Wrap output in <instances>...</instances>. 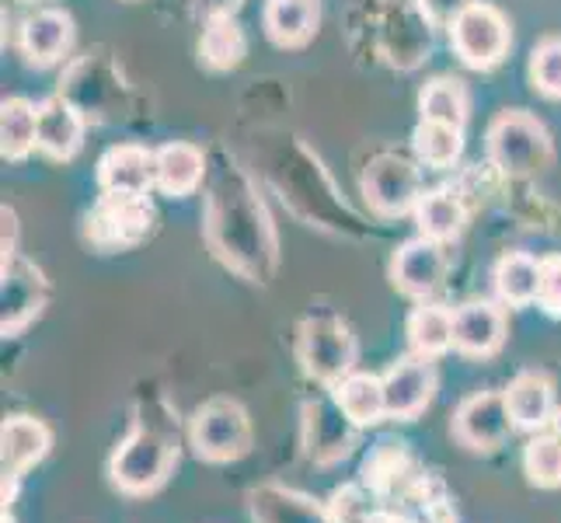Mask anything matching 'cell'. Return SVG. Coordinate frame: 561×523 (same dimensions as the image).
Segmentation results:
<instances>
[{
  "instance_id": "obj_1",
  "label": "cell",
  "mask_w": 561,
  "mask_h": 523,
  "mask_svg": "<svg viewBox=\"0 0 561 523\" xmlns=\"http://www.w3.org/2000/svg\"><path fill=\"white\" fill-rule=\"evenodd\" d=\"M179 468V433L168 419H133L108 457V481L123 496H153Z\"/></svg>"
},
{
  "instance_id": "obj_2",
  "label": "cell",
  "mask_w": 561,
  "mask_h": 523,
  "mask_svg": "<svg viewBox=\"0 0 561 523\" xmlns=\"http://www.w3.org/2000/svg\"><path fill=\"white\" fill-rule=\"evenodd\" d=\"M485 154L506 179H530L551 164V133L524 109L499 112L485 133Z\"/></svg>"
},
{
  "instance_id": "obj_3",
  "label": "cell",
  "mask_w": 561,
  "mask_h": 523,
  "mask_svg": "<svg viewBox=\"0 0 561 523\" xmlns=\"http://www.w3.org/2000/svg\"><path fill=\"white\" fill-rule=\"evenodd\" d=\"M356 336L353 328L345 325L332 311H318L307 315L297 328V363L307 380H314L321 387H332L350 377L356 371Z\"/></svg>"
},
{
  "instance_id": "obj_4",
  "label": "cell",
  "mask_w": 561,
  "mask_h": 523,
  "mask_svg": "<svg viewBox=\"0 0 561 523\" xmlns=\"http://www.w3.org/2000/svg\"><path fill=\"white\" fill-rule=\"evenodd\" d=\"M185 440L199 461L230 464L248 457L255 447V425L238 398H209L188 416Z\"/></svg>"
},
{
  "instance_id": "obj_5",
  "label": "cell",
  "mask_w": 561,
  "mask_h": 523,
  "mask_svg": "<svg viewBox=\"0 0 561 523\" xmlns=\"http://www.w3.org/2000/svg\"><path fill=\"white\" fill-rule=\"evenodd\" d=\"M447 32H450V49L460 56V64L471 70H495L506 60V53L513 46L506 14L485 4V0L471 4Z\"/></svg>"
},
{
  "instance_id": "obj_6",
  "label": "cell",
  "mask_w": 561,
  "mask_h": 523,
  "mask_svg": "<svg viewBox=\"0 0 561 523\" xmlns=\"http://www.w3.org/2000/svg\"><path fill=\"white\" fill-rule=\"evenodd\" d=\"M153 230V206L147 196H112L102 192V200L84 220V235L99 251H126L150 238Z\"/></svg>"
},
{
  "instance_id": "obj_7",
  "label": "cell",
  "mask_w": 561,
  "mask_h": 523,
  "mask_svg": "<svg viewBox=\"0 0 561 523\" xmlns=\"http://www.w3.org/2000/svg\"><path fill=\"white\" fill-rule=\"evenodd\" d=\"M430 475L419 464V457L409 451L404 440H380L370 447V454L363 457L359 468V486L370 492L377 502H409L415 496V489L422 486V478Z\"/></svg>"
},
{
  "instance_id": "obj_8",
  "label": "cell",
  "mask_w": 561,
  "mask_h": 523,
  "mask_svg": "<svg viewBox=\"0 0 561 523\" xmlns=\"http://www.w3.org/2000/svg\"><path fill=\"white\" fill-rule=\"evenodd\" d=\"M450 433L463 451L471 454H495L506 447V440L516 433L506 391H474L454 412Z\"/></svg>"
},
{
  "instance_id": "obj_9",
  "label": "cell",
  "mask_w": 561,
  "mask_h": 523,
  "mask_svg": "<svg viewBox=\"0 0 561 523\" xmlns=\"http://www.w3.org/2000/svg\"><path fill=\"white\" fill-rule=\"evenodd\" d=\"M363 200L377 217L394 220L404 213H415V203L422 200V174L409 158H398V154H380L370 164H366L363 179Z\"/></svg>"
},
{
  "instance_id": "obj_10",
  "label": "cell",
  "mask_w": 561,
  "mask_h": 523,
  "mask_svg": "<svg viewBox=\"0 0 561 523\" xmlns=\"http://www.w3.org/2000/svg\"><path fill=\"white\" fill-rule=\"evenodd\" d=\"M300 443H304V457L328 468V464H339L342 457H350L359 443V425L345 416L335 398H318L307 401L300 412Z\"/></svg>"
},
{
  "instance_id": "obj_11",
  "label": "cell",
  "mask_w": 561,
  "mask_h": 523,
  "mask_svg": "<svg viewBox=\"0 0 561 523\" xmlns=\"http://www.w3.org/2000/svg\"><path fill=\"white\" fill-rule=\"evenodd\" d=\"M450 273V251L443 241L415 235L391 255V283L412 300H433Z\"/></svg>"
},
{
  "instance_id": "obj_12",
  "label": "cell",
  "mask_w": 561,
  "mask_h": 523,
  "mask_svg": "<svg viewBox=\"0 0 561 523\" xmlns=\"http://www.w3.org/2000/svg\"><path fill=\"white\" fill-rule=\"evenodd\" d=\"M46 280H43V269L32 265L25 255H11L4 259V269H0V332L4 339H14L18 332L43 315L46 307Z\"/></svg>"
},
{
  "instance_id": "obj_13",
  "label": "cell",
  "mask_w": 561,
  "mask_h": 523,
  "mask_svg": "<svg viewBox=\"0 0 561 523\" xmlns=\"http://www.w3.org/2000/svg\"><path fill=\"white\" fill-rule=\"evenodd\" d=\"M53 451V430L35 416H8L0 425V468H4V510L35 464H43Z\"/></svg>"
},
{
  "instance_id": "obj_14",
  "label": "cell",
  "mask_w": 561,
  "mask_h": 523,
  "mask_svg": "<svg viewBox=\"0 0 561 523\" xmlns=\"http://www.w3.org/2000/svg\"><path fill=\"white\" fill-rule=\"evenodd\" d=\"M383 377V398H387V419L412 422L433 405L436 395V366L430 356H401L391 363Z\"/></svg>"
},
{
  "instance_id": "obj_15",
  "label": "cell",
  "mask_w": 561,
  "mask_h": 523,
  "mask_svg": "<svg viewBox=\"0 0 561 523\" xmlns=\"http://www.w3.org/2000/svg\"><path fill=\"white\" fill-rule=\"evenodd\" d=\"M99 185L112 196H150L158 189V154L140 144H115L99 161Z\"/></svg>"
},
{
  "instance_id": "obj_16",
  "label": "cell",
  "mask_w": 561,
  "mask_h": 523,
  "mask_svg": "<svg viewBox=\"0 0 561 523\" xmlns=\"http://www.w3.org/2000/svg\"><path fill=\"white\" fill-rule=\"evenodd\" d=\"M73 18L60 8H38L32 11L22 29H18V46H22V56L28 60V67H56L64 56L73 49Z\"/></svg>"
},
{
  "instance_id": "obj_17",
  "label": "cell",
  "mask_w": 561,
  "mask_h": 523,
  "mask_svg": "<svg viewBox=\"0 0 561 523\" xmlns=\"http://www.w3.org/2000/svg\"><path fill=\"white\" fill-rule=\"evenodd\" d=\"M506 345V311L492 300H468L454 311V349L460 356L489 360Z\"/></svg>"
},
{
  "instance_id": "obj_18",
  "label": "cell",
  "mask_w": 561,
  "mask_h": 523,
  "mask_svg": "<svg viewBox=\"0 0 561 523\" xmlns=\"http://www.w3.org/2000/svg\"><path fill=\"white\" fill-rule=\"evenodd\" d=\"M88 120L64 94H53L38 105V154H46L49 161H73L84 147Z\"/></svg>"
},
{
  "instance_id": "obj_19",
  "label": "cell",
  "mask_w": 561,
  "mask_h": 523,
  "mask_svg": "<svg viewBox=\"0 0 561 523\" xmlns=\"http://www.w3.org/2000/svg\"><path fill=\"white\" fill-rule=\"evenodd\" d=\"M248 513L251 523H335L328 513V502H318L279 481H265V486L248 492Z\"/></svg>"
},
{
  "instance_id": "obj_20",
  "label": "cell",
  "mask_w": 561,
  "mask_h": 523,
  "mask_svg": "<svg viewBox=\"0 0 561 523\" xmlns=\"http://www.w3.org/2000/svg\"><path fill=\"white\" fill-rule=\"evenodd\" d=\"M506 405H510V416L513 425L519 433H540L548 430L551 419H554V380L540 371H524L516 374L506 387Z\"/></svg>"
},
{
  "instance_id": "obj_21",
  "label": "cell",
  "mask_w": 561,
  "mask_h": 523,
  "mask_svg": "<svg viewBox=\"0 0 561 523\" xmlns=\"http://www.w3.org/2000/svg\"><path fill=\"white\" fill-rule=\"evenodd\" d=\"M321 25V4L318 0H265L262 8V29L268 43L279 49H300L314 38Z\"/></svg>"
},
{
  "instance_id": "obj_22",
  "label": "cell",
  "mask_w": 561,
  "mask_h": 523,
  "mask_svg": "<svg viewBox=\"0 0 561 523\" xmlns=\"http://www.w3.org/2000/svg\"><path fill=\"white\" fill-rule=\"evenodd\" d=\"M153 154H158V189L164 196H192L203 185L206 154L196 144L171 140Z\"/></svg>"
},
{
  "instance_id": "obj_23",
  "label": "cell",
  "mask_w": 561,
  "mask_h": 523,
  "mask_svg": "<svg viewBox=\"0 0 561 523\" xmlns=\"http://www.w3.org/2000/svg\"><path fill=\"white\" fill-rule=\"evenodd\" d=\"M332 398H335L339 409L359 425V430L387 419V398H383V377L380 374L353 371L350 377H342L332 387Z\"/></svg>"
},
{
  "instance_id": "obj_24",
  "label": "cell",
  "mask_w": 561,
  "mask_h": 523,
  "mask_svg": "<svg viewBox=\"0 0 561 523\" xmlns=\"http://www.w3.org/2000/svg\"><path fill=\"white\" fill-rule=\"evenodd\" d=\"M415 227L419 235L433 238V241H457L468 227V209L454 196L450 189H430L422 192V200L415 203Z\"/></svg>"
},
{
  "instance_id": "obj_25",
  "label": "cell",
  "mask_w": 561,
  "mask_h": 523,
  "mask_svg": "<svg viewBox=\"0 0 561 523\" xmlns=\"http://www.w3.org/2000/svg\"><path fill=\"white\" fill-rule=\"evenodd\" d=\"M404 332H409L412 353L436 360L454 349V311L436 300H419V307H412Z\"/></svg>"
},
{
  "instance_id": "obj_26",
  "label": "cell",
  "mask_w": 561,
  "mask_h": 523,
  "mask_svg": "<svg viewBox=\"0 0 561 523\" xmlns=\"http://www.w3.org/2000/svg\"><path fill=\"white\" fill-rule=\"evenodd\" d=\"M492 283L502 304L527 307L537 300L540 289V259L527 255V251H506L492 269Z\"/></svg>"
},
{
  "instance_id": "obj_27",
  "label": "cell",
  "mask_w": 561,
  "mask_h": 523,
  "mask_svg": "<svg viewBox=\"0 0 561 523\" xmlns=\"http://www.w3.org/2000/svg\"><path fill=\"white\" fill-rule=\"evenodd\" d=\"M248 53V38L238 25L234 14H224V18H206L203 25V38H199V60L209 70H234Z\"/></svg>"
},
{
  "instance_id": "obj_28",
  "label": "cell",
  "mask_w": 561,
  "mask_h": 523,
  "mask_svg": "<svg viewBox=\"0 0 561 523\" xmlns=\"http://www.w3.org/2000/svg\"><path fill=\"white\" fill-rule=\"evenodd\" d=\"M0 150L4 161H25L38 150V105L28 99H8L0 105Z\"/></svg>"
},
{
  "instance_id": "obj_29",
  "label": "cell",
  "mask_w": 561,
  "mask_h": 523,
  "mask_svg": "<svg viewBox=\"0 0 561 523\" xmlns=\"http://www.w3.org/2000/svg\"><path fill=\"white\" fill-rule=\"evenodd\" d=\"M468 112H471L468 88H463V81H457V77H433V81L419 91V120L468 126Z\"/></svg>"
},
{
  "instance_id": "obj_30",
  "label": "cell",
  "mask_w": 561,
  "mask_h": 523,
  "mask_svg": "<svg viewBox=\"0 0 561 523\" xmlns=\"http://www.w3.org/2000/svg\"><path fill=\"white\" fill-rule=\"evenodd\" d=\"M412 150L425 168H454L463 154V126L419 120V126L412 129Z\"/></svg>"
},
{
  "instance_id": "obj_31",
  "label": "cell",
  "mask_w": 561,
  "mask_h": 523,
  "mask_svg": "<svg viewBox=\"0 0 561 523\" xmlns=\"http://www.w3.org/2000/svg\"><path fill=\"white\" fill-rule=\"evenodd\" d=\"M524 475L534 489H561V440L551 430L530 433L524 447Z\"/></svg>"
},
{
  "instance_id": "obj_32",
  "label": "cell",
  "mask_w": 561,
  "mask_h": 523,
  "mask_svg": "<svg viewBox=\"0 0 561 523\" xmlns=\"http://www.w3.org/2000/svg\"><path fill=\"white\" fill-rule=\"evenodd\" d=\"M530 84L537 94L561 102V38H540L530 53Z\"/></svg>"
},
{
  "instance_id": "obj_33",
  "label": "cell",
  "mask_w": 561,
  "mask_h": 523,
  "mask_svg": "<svg viewBox=\"0 0 561 523\" xmlns=\"http://www.w3.org/2000/svg\"><path fill=\"white\" fill-rule=\"evenodd\" d=\"M374 496L366 492L363 486H342L328 496V513H332L335 523H363L366 513L374 510Z\"/></svg>"
},
{
  "instance_id": "obj_34",
  "label": "cell",
  "mask_w": 561,
  "mask_h": 523,
  "mask_svg": "<svg viewBox=\"0 0 561 523\" xmlns=\"http://www.w3.org/2000/svg\"><path fill=\"white\" fill-rule=\"evenodd\" d=\"M537 304L545 307L548 315L561 318V255H545V259H540Z\"/></svg>"
},
{
  "instance_id": "obj_35",
  "label": "cell",
  "mask_w": 561,
  "mask_h": 523,
  "mask_svg": "<svg viewBox=\"0 0 561 523\" xmlns=\"http://www.w3.org/2000/svg\"><path fill=\"white\" fill-rule=\"evenodd\" d=\"M471 4H478V0H415L425 25H436V29H450Z\"/></svg>"
},
{
  "instance_id": "obj_36",
  "label": "cell",
  "mask_w": 561,
  "mask_h": 523,
  "mask_svg": "<svg viewBox=\"0 0 561 523\" xmlns=\"http://www.w3.org/2000/svg\"><path fill=\"white\" fill-rule=\"evenodd\" d=\"M192 4H196L203 18H224V14H234L244 0H192Z\"/></svg>"
},
{
  "instance_id": "obj_37",
  "label": "cell",
  "mask_w": 561,
  "mask_h": 523,
  "mask_svg": "<svg viewBox=\"0 0 561 523\" xmlns=\"http://www.w3.org/2000/svg\"><path fill=\"white\" fill-rule=\"evenodd\" d=\"M363 523H412V516H404L391 502H374V510L366 513Z\"/></svg>"
},
{
  "instance_id": "obj_38",
  "label": "cell",
  "mask_w": 561,
  "mask_h": 523,
  "mask_svg": "<svg viewBox=\"0 0 561 523\" xmlns=\"http://www.w3.org/2000/svg\"><path fill=\"white\" fill-rule=\"evenodd\" d=\"M548 430L561 440V405H558V409H554V419H551V425H548Z\"/></svg>"
},
{
  "instance_id": "obj_39",
  "label": "cell",
  "mask_w": 561,
  "mask_h": 523,
  "mask_svg": "<svg viewBox=\"0 0 561 523\" xmlns=\"http://www.w3.org/2000/svg\"><path fill=\"white\" fill-rule=\"evenodd\" d=\"M412 523H419V520H412Z\"/></svg>"
}]
</instances>
